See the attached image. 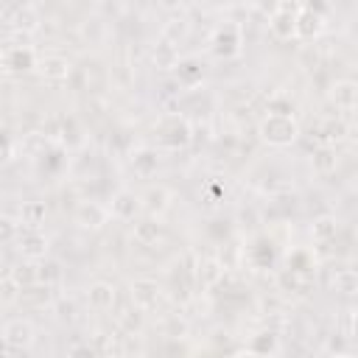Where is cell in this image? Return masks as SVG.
Instances as JSON below:
<instances>
[{"mask_svg": "<svg viewBox=\"0 0 358 358\" xmlns=\"http://www.w3.org/2000/svg\"><path fill=\"white\" fill-rule=\"evenodd\" d=\"M17 299H22V285L14 280V274H3V280H0V302L3 305H14Z\"/></svg>", "mask_w": 358, "mask_h": 358, "instance_id": "cell-27", "label": "cell"}, {"mask_svg": "<svg viewBox=\"0 0 358 358\" xmlns=\"http://www.w3.org/2000/svg\"><path fill=\"white\" fill-rule=\"evenodd\" d=\"M187 31H190V20L185 17V14H173V17H168L165 20V25H162V39H168V42H173V45H179L185 36H187Z\"/></svg>", "mask_w": 358, "mask_h": 358, "instance_id": "cell-23", "label": "cell"}, {"mask_svg": "<svg viewBox=\"0 0 358 358\" xmlns=\"http://www.w3.org/2000/svg\"><path fill=\"white\" fill-rule=\"evenodd\" d=\"M327 28V20H324V11L319 6H302V11L296 14V39L302 42H310L316 36H322Z\"/></svg>", "mask_w": 358, "mask_h": 358, "instance_id": "cell-11", "label": "cell"}, {"mask_svg": "<svg viewBox=\"0 0 358 358\" xmlns=\"http://www.w3.org/2000/svg\"><path fill=\"white\" fill-rule=\"evenodd\" d=\"M327 101L336 106V109H355L358 106V81L352 78H338L327 87Z\"/></svg>", "mask_w": 358, "mask_h": 358, "instance_id": "cell-14", "label": "cell"}, {"mask_svg": "<svg viewBox=\"0 0 358 358\" xmlns=\"http://www.w3.org/2000/svg\"><path fill=\"white\" fill-rule=\"evenodd\" d=\"M347 187H350V193H355L358 196V171L350 176V182H347Z\"/></svg>", "mask_w": 358, "mask_h": 358, "instance_id": "cell-33", "label": "cell"}, {"mask_svg": "<svg viewBox=\"0 0 358 358\" xmlns=\"http://www.w3.org/2000/svg\"><path fill=\"white\" fill-rule=\"evenodd\" d=\"M338 235V221H336V215H319V218H313V224H310V238L316 241V243H327V241H333Z\"/></svg>", "mask_w": 358, "mask_h": 358, "instance_id": "cell-24", "label": "cell"}, {"mask_svg": "<svg viewBox=\"0 0 358 358\" xmlns=\"http://www.w3.org/2000/svg\"><path fill=\"white\" fill-rule=\"evenodd\" d=\"M333 358H355V355H350V352H338V355H333Z\"/></svg>", "mask_w": 358, "mask_h": 358, "instance_id": "cell-36", "label": "cell"}, {"mask_svg": "<svg viewBox=\"0 0 358 358\" xmlns=\"http://www.w3.org/2000/svg\"><path fill=\"white\" fill-rule=\"evenodd\" d=\"M59 280H62V266H59L56 260H42V263L36 266V282L53 288Z\"/></svg>", "mask_w": 358, "mask_h": 358, "instance_id": "cell-28", "label": "cell"}, {"mask_svg": "<svg viewBox=\"0 0 358 358\" xmlns=\"http://www.w3.org/2000/svg\"><path fill=\"white\" fill-rule=\"evenodd\" d=\"M148 56H151V64L157 67V70H176L179 67V48L173 45V42H168V39H157L154 45H151V50H148Z\"/></svg>", "mask_w": 358, "mask_h": 358, "instance_id": "cell-15", "label": "cell"}, {"mask_svg": "<svg viewBox=\"0 0 358 358\" xmlns=\"http://www.w3.org/2000/svg\"><path fill=\"white\" fill-rule=\"evenodd\" d=\"M305 3H296V0H280L271 14H268V34L280 42H291L296 39V14L302 11Z\"/></svg>", "mask_w": 358, "mask_h": 358, "instance_id": "cell-2", "label": "cell"}, {"mask_svg": "<svg viewBox=\"0 0 358 358\" xmlns=\"http://www.w3.org/2000/svg\"><path fill=\"white\" fill-rule=\"evenodd\" d=\"M159 238H162V224H159L157 218L134 221V241H137L140 246H154Z\"/></svg>", "mask_w": 358, "mask_h": 358, "instance_id": "cell-20", "label": "cell"}, {"mask_svg": "<svg viewBox=\"0 0 358 358\" xmlns=\"http://www.w3.org/2000/svg\"><path fill=\"white\" fill-rule=\"evenodd\" d=\"M20 232H22V224H17L11 215L0 218V238H3V243H14Z\"/></svg>", "mask_w": 358, "mask_h": 358, "instance_id": "cell-30", "label": "cell"}, {"mask_svg": "<svg viewBox=\"0 0 358 358\" xmlns=\"http://www.w3.org/2000/svg\"><path fill=\"white\" fill-rule=\"evenodd\" d=\"M14 249L25 260H45L48 249H50V238L42 229H22L17 235V241H14Z\"/></svg>", "mask_w": 358, "mask_h": 358, "instance_id": "cell-10", "label": "cell"}, {"mask_svg": "<svg viewBox=\"0 0 358 358\" xmlns=\"http://www.w3.org/2000/svg\"><path fill=\"white\" fill-rule=\"evenodd\" d=\"M36 62H39V56L34 53L31 45L6 42V48L0 53V67L8 76H20V73H28V70H36Z\"/></svg>", "mask_w": 358, "mask_h": 358, "instance_id": "cell-4", "label": "cell"}, {"mask_svg": "<svg viewBox=\"0 0 358 358\" xmlns=\"http://www.w3.org/2000/svg\"><path fill=\"white\" fill-rule=\"evenodd\" d=\"M157 165H159V157H157L154 148H137L131 154V168H134L137 176H145L148 179L151 173H157Z\"/></svg>", "mask_w": 358, "mask_h": 358, "instance_id": "cell-21", "label": "cell"}, {"mask_svg": "<svg viewBox=\"0 0 358 358\" xmlns=\"http://www.w3.org/2000/svg\"><path fill=\"white\" fill-rule=\"evenodd\" d=\"M36 73L45 81H67L73 73V62L64 53H42L36 62Z\"/></svg>", "mask_w": 358, "mask_h": 358, "instance_id": "cell-12", "label": "cell"}, {"mask_svg": "<svg viewBox=\"0 0 358 358\" xmlns=\"http://www.w3.org/2000/svg\"><path fill=\"white\" fill-rule=\"evenodd\" d=\"M67 358H98V350H95L92 344H76V347L67 352Z\"/></svg>", "mask_w": 358, "mask_h": 358, "instance_id": "cell-31", "label": "cell"}, {"mask_svg": "<svg viewBox=\"0 0 358 358\" xmlns=\"http://www.w3.org/2000/svg\"><path fill=\"white\" fill-rule=\"evenodd\" d=\"M45 218H48V204L45 201H22V207H20V224L25 227V229H39L42 224H45Z\"/></svg>", "mask_w": 358, "mask_h": 358, "instance_id": "cell-19", "label": "cell"}, {"mask_svg": "<svg viewBox=\"0 0 358 358\" xmlns=\"http://www.w3.org/2000/svg\"><path fill=\"white\" fill-rule=\"evenodd\" d=\"M115 299H117V291H115V285L109 280L90 282V288H87V305L92 310H112Z\"/></svg>", "mask_w": 358, "mask_h": 358, "instance_id": "cell-16", "label": "cell"}, {"mask_svg": "<svg viewBox=\"0 0 358 358\" xmlns=\"http://www.w3.org/2000/svg\"><path fill=\"white\" fill-rule=\"evenodd\" d=\"M14 159V143L11 137H6V148H3V162H11Z\"/></svg>", "mask_w": 358, "mask_h": 358, "instance_id": "cell-32", "label": "cell"}, {"mask_svg": "<svg viewBox=\"0 0 358 358\" xmlns=\"http://www.w3.org/2000/svg\"><path fill=\"white\" fill-rule=\"evenodd\" d=\"M117 324L126 330V333H137L143 327V310L140 308H126L123 313H117Z\"/></svg>", "mask_w": 358, "mask_h": 358, "instance_id": "cell-29", "label": "cell"}, {"mask_svg": "<svg viewBox=\"0 0 358 358\" xmlns=\"http://www.w3.org/2000/svg\"><path fill=\"white\" fill-rule=\"evenodd\" d=\"M310 165L316 173H333L336 165H338V154H336V145H319L310 157Z\"/></svg>", "mask_w": 358, "mask_h": 358, "instance_id": "cell-25", "label": "cell"}, {"mask_svg": "<svg viewBox=\"0 0 358 358\" xmlns=\"http://www.w3.org/2000/svg\"><path fill=\"white\" fill-rule=\"evenodd\" d=\"M3 17H6V22H8L11 34H20V36L36 34V31H39V25H42V17H39L36 6H31V3H17V6L6 8V11H3Z\"/></svg>", "mask_w": 358, "mask_h": 358, "instance_id": "cell-8", "label": "cell"}, {"mask_svg": "<svg viewBox=\"0 0 358 358\" xmlns=\"http://www.w3.org/2000/svg\"><path fill=\"white\" fill-rule=\"evenodd\" d=\"M112 213L106 204L95 201V199H87V201H78V207L73 210V221L78 229H87V232H98L109 224Z\"/></svg>", "mask_w": 358, "mask_h": 358, "instance_id": "cell-7", "label": "cell"}, {"mask_svg": "<svg viewBox=\"0 0 358 358\" xmlns=\"http://www.w3.org/2000/svg\"><path fill=\"white\" fill-rule=\"evenodd\" d=\"M330 288L341 296H352L358 294V271L355 268H338L333 277H330Z\"/></svg>", "mask_w": 358, "mask_h": 358, "instance_id": "cell-22", "label": "cell"}, {"mask_svg": "<svg viewBox=\"0 0 358 358\" xmlns=\"http://www.w3.org/2000/svg\"><path fill=\"white\" fill-rule=\"evenodd\" d=\"M352 330H355V333H358V310H355V313H352Z\"/></svg>", "mask_w": 358, "mask_h": 358, "instance_id": "cell-35", "label": "cell"}, {"mask_svg": "<svg viewBox=\"0 0 358 358\" xmlns=\"http://www.w3.org/2000/svg\"><path fill=\"white\" fill-rule=\"evenodd\" d=\"M344 137H347V123H344L341 117H327V120L322 123V129H319L322 145H336V143H341Z\"/></svg>", "mask_w": 358, "mask_h": 358, "instance_id": "cell-26", "label": "cell"}, {"mask_svg": "<svg viewBox=\"0 0 358 358\" xmlns=\"http://www.w3.org/2000/svg\"><path fill=\"white\" fill-rule=\"evenodd\" d=\"M224 263L218 257H204L199 266H196V277H199V285L201 288H215L221 280H224Z\"/></svg>", "mask_w": 358, "mask_h": 358, "instance_id": "cell-18", "label": "cell"}, {"mask_svg": "<svg viewBox=\"0 0 358 358\" xmlns=\"http://www.w3.org/2000/svg\"><path fill=\"white\" fill-rule=\"evenodd\" d=\"M257 137L271 148H288L299 140V120L282 112H266L257 120Z\"/></svg>", "mask_w": 358, "mask_h": 358, "instance_id": "cell-1", "label": "cell"}, {"mask_svg": "<svg viewBox=\"0 0 358 358\" xmlns=\"http://www.w3.org/2000/svg\"><path fill=\"white\" fill-rule=\"evenodd\" d=\"M109 213L115 221H134L143 213V196H137L134 190H117L112 196Z\"/></svg>", "mask_w": 358, "mask_h": 358, "instance_id": "cell-13", "label": "cell"}, {"mask_svg": "<svg viewBox=\"0 0 358 358\" xmlns=\"http://www.w3.org/2000/svg\"><path fill=\"white\" fill-rule=\"evenodd\" d=\"M162 285L151 277H134L129 282V296H131V305L140 308L143 313H151L162 305Z\"/></svg>", "mask_w": 358, "mask_h": 358, "instance_id": "cell-5", "label": "cell"}, {"mask_svg": "<svg viewBox=\"0 0 358 358\" xmlns=\"http://www.w3.org/2000/svg\"><path fill=\"white\" fill-rule=\"evenodd\" d=\"M232 358H257V355H255L252 350H238V352H235Z\"/></svg>", "mask_w": 358, "mask_h": 358, "instance_id": "cell-34", "label": "cell"}, {"mask_svg": "<svg viewBox=\"0 0 358 358\" xmlns=\"http://www.w3.org/2000/svg\"><path fill=\"white\" fill-rule=\"evenodd\" d=\"M210 48H213L215 56H224V59L238 56L241 48H243V31H241V25L232 22V20L221 22V25L213 31V36H210Z\"/></svg>", "mask_w": 358, "mask_h": 358, "instance_id": "cell-6", "label": "cell"}, {"mask_svg": "<svg viewBox=\"0 0 358 358\" xmlns=\"http://www.w3.org/2000/svg\"><path fill=\"white\" fill-rule=\"evenodd\" d=\"M168 207H171V190H168L165 185H151V187L143 193V210H145L151 218L165 215Z\"/></svg>", "mask_w": 358, "mask_h": 358, "instance_id": "cell-17", "label": "cell"}, {"mask_svg": "<svg viewBox=\"0 0 358 358\" xmlns=\"http://www.w3.org/2000/svg\"><path fill=\"white\" fill-rule=\"evenodd\" d=\"M34 341H36V327H34L31 319L14 316V319H8V322L3 324V344H6L8 350H22V352H25Z\"/></svg>", "mask_w": 358, "mask_h": 358, "instance_id": "cell-9", "label": "cell"}, {"mask_svg": "<svg viewBox=\"0 0 358 358\" xmlns=\"http://www.w3.org/2000/svg\"><path fill=\"white\" fill-rule=\"evenodd\" d=\"M193 137V129L187 123V117L182 115H165L159 117L157 123V140L165 145V148H185Z\"/></svg>", "mask_w": 358, "mask_h": 358, "instance_id": "cell-3", "label": "cell"}]
</instances>
